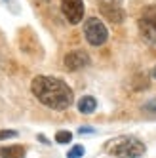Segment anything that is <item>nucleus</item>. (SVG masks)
Returning a JSON list of instances; mask_svg holds the SVG:
<instances>
[{
	"instance_id": "nucleus-9",
	"label": "nucleus",
	"mask_w": 156,
	"mask_h": 158,
	"mask_svg": "<svg viewBox=\"0 0 156 158\" xmlns=\"http://www.w3.org/2000/svg\"><path fill=\"white\" fill-rule=\"evenodd\" d=\"M141 23L156 31V6H149V8H145V12H143V19H141Z\"/></svg>"
},
{
	"instance_id": "nucleus-7",
	"label": "nucleus",
	"mask_w": 156,
	"mask_h": 158,
	"mask_svg": "<svg viewBox=\"0 0 156 158\" xmlns=\"http://www.w3.org/2000/svg\"><path fill=\"white\" fill-rule=\"evenodd\" d=\"M27 151L23 145H10L0 147V158H25Z\"/></svg>"
},
{
	"instance_id": "nucleus-18",
	"label": "nucleus",
	"mask_w": 156,
	"mask_h": 158,
	"mask_svg": "<svg viewBox=\"0 0 156 158\" xmlns=\"http://www.w3.org/2000/svg\"><path fill=\"white\" fill-rule=\"evenodd\" d=\"M109 2H120V0H109Z\"/></svg>"
},
{
	"instance_id": "nucleus-10",
	"label": "nucleus",
	"mask_w": 156,
	"mask_h": 158,
	"mask_svg": "<svg viewBox=\"0 0 156 158\" xmlns=\"http://www.w3.org/2000/svg\"><path fill=\"white\" fill-rule=\"evenodd\" d=\"M72 141V133L71 131H67V130H59L57 133H55V143H59V145H67V143H71Z\"/></svg>"
},
{
	"instance_id": "nucleus-14",
	"label": "nucleus",
	"mask_w": 156,
	"mask_h": 158,
	"mask_svg": "<svg viewBox=\"0 0 156 158\" xmlns=\"http://www.w3.org/2000/svg\"><path fill=\"white\" fill-rule=\"evenodd\" d=\"M78 133H80V135H84V133H95V130L90 128V126H82L80 130H78Z\"/></svg>"
},
{
	"instance_id": "nucleus-13",
	"label": "nucleus",
	"mask_w": 156,
	"mask_h": 158,
	"mask_svg": "<svg viewBox=\"0 0 156 158\" xmlns=\"http://www.w3.org/2000/svg\"><path fill=\"white\" fill-rule=\"evenodd\" d=\"M6 2V6L12 10L14 14H19V4H17V0H4Z\"/></svg>"
},
{
	"instance_id": "nucleus-16",
	"label": "nucleus",
	"mask_w": 156,
	"mask_h": 158,
	"mask_svg": "<svg viewBox=\"0 0 156 158\" xmlns=\"http://www.w3.org/2000/svg\"><path fill=\"white\" fill-rule=\"evenodd\" d=\"M38 139H40L42 143H46V145H50V143H48V139H46V137H44V135H38Z\"/></svg>"
},
{
	"instance_id": "nucleus-8",
	"label": "nucleus",
	"mask_w": 156,
	"mask_h": 158,
	"mask_svg": "<svg viewBox=\"0 0 156 158\" xmlns=\"http://www.w3.org/2000/svg\"><path fill=\"white\" fill-rule=\"evenodd\" d=\"M95 109H97V101L92 95H84L80 101H78V110H80L82 114H92Z\"/></svg>"
},
{
	"instance_id": "nucleus-17",
	"label": "nucleus",
	"mask_w": 156,
	"mask_h": 158,
	"mask_svg": "<svg viewBox=\"0 0 156 158\" xmlns=\"http://www.w3.org/2000/svg\"><path fill=\"white\" fill-rule=\"evenodd\" d=\"M152 76H154V78H156V67H154V71H152Z\"/></svg>"
},
{
	"instance_id": "nucleus-19",
	"label": "nucleus",
	"mask_w": 156,
	"mask_h": 158,
	"mask_svg": "<svg viewBox=\"0 0 156 158\" xmlns=\"http://www.w3.org/2000/svg\"><path fill=\"white\" fill-rule=\"evenodd\" d=\"M42 2H50V0H42Z\"/></svg>"
},
{
	"instance_id": "nucleus-6",
	"label": "nucleus",
	"mask_w": 156,
	"mask_h": 158,
	"mask_svg": "<svg viewBox=\"0 0 156 158\" xmlns=\"http://www.w3.org/2000/svg\"><path fill=\"white\" fill-rule=\"evenodd\" d=\"M99 12H101V15L110 21V23H122L124 21V10H122L120 6H116L114 2H101L99 4Z\"/></svg>"
},
{
	"instance_id": "nucleus-12",
	"label": "nucleus",
	"mask_w": 156,
	"mask_h": 158,
	"mask_svg": "<svg viewBox=\"0 0 156 158\" xmlns=\"http://www.w3.org/2000/svg\"><path fill=\"white\" fill-rule=\"evenodd\" d=\"M17 137V131L15 130H0V141H4V139H14Z\"/></svg>"
},
{
	"instance_id": "nucleus-15",
	"label": "nucleus",
	"mask_w": 156,
	"mask_h": 158,
	"mask_svg": "<svg viewBox=\"0 0 156 158\" xmlns=\"http://www.w3.org/2000/svg\"><path fill=\"white\" fill-rule=\"evenodd\" d=\"M145 109H147V110H152V112H156V99L149 101V103L145 105Z\"/></svg>"
},
{
	"instance_id": "nucleus-5",
	"label": "nucleus",
	"mask_w": 156,
	"mask_h": 158,
	"mask_svg": "<svg viewBox=\"0 0 156 158\" xmlns=\"http://www.w3.org/2000/svg\"><path fill=\"white\" fill-rule=\"evenodd\" d=\"M67 71H80L84 67L90 65V55H88L84 50H74V52H69L63 59Z\"/></svg>"
},
{
	"instance_id": "nucleus-4",
	"label": "nucleus",
	"mask_w": 156,
	"mask_h": 158,
	"mask_svg": "<svg viewBox=\"0 0 156 158\" xmlns=\"http://www.w3.org/2000/svg\"><path fill=\"white\" fill-rule=\"evenodd\" d=\"M61 12L71 25H78L84 19V0H61Z\"/></svg>"
},
{
	"instance_id": "nucleus-1",
	"label": "nucleus",
	"mask_w": 156,
	"mask_h": 158,
	"mask_svg": "<svg viewBox=\"0 0 156 158\" xmlns=\"http://www.w3.org/2000/svg\"><path fill=\"white\" fill-rule=\"evenodd\" d=\"M31 89L42 105H46L48 109H53V110H65L74 101L72 89L61 78L35 76L32 78V84H31Z\"/></svg>"
},
{
	"instance_id": "nucleus-3",
	"label": "nucleus",
	"mask_w": 156,
	"mask_h": 158,
	"mask_svg": "<svg viewBox=\"0 0 156 158\" xmlns=\"http://www.w3.org/2000/svg\"><path fill=\"white\" fill-rule=\"evenodd\" d=\"M84 36L92 46H103L109 38V31L103 25V21H99L97 17H90L84 23Z\"/></svg>"
},
{
	"instance_id": "nucleus-2",
	"label": "nucleus",
	"mask_w": 156,
	"mask_h": 158,
	"mask_svg": "<svg viewBox=\"0 0 156 158\" xmlns=\"http://www.w3.org/2000/svg\"><path fill=\"white\" fill-rule=\"evenodd\" d=\"M145 151H147L145 145L137 137H131V135H122L118 139L109 141L107 145V152L116 158H139L145 154Z\"/></svg>"
},
{
	"instance_id": "nucleus-11",
	"label": "nucleus",
	"mask_w": 156,
	"mask_h": 158,
	"mask_svg": "<svg viewBox=\"0 0 156 158\" xmlns=\"http://www.w3.org/2000/svg\"><path fill=\"white\" fill-rule=\"evenodd\" d=\"M84 152H86V151H84V147H82V145H74L72 149L67 152V158H82Z\"/></svg>"
}]
</instances>
